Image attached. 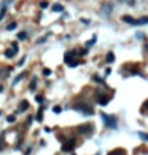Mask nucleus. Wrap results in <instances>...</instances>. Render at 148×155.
<instances>
[{
    "mask_svg": "<svg viewBox=\"0 0 148 155\" xmlns=\"http://www.w3.org/2000/svg\"><path fill=\"white\" fill-rule=\"evenodd\" d=\"M40 7H41V8H46V7H48V2H41Z\"/></svg>",
    "mask_w": 148,
    "mask_h": 155,
    "instance_id": "29",
    "label": "nucleus"
},
{
    "mask_svg": "<svg viewBox=\"0 0 148 155\" xmlns=\"http://www.w3.org/2000/svg\"><path fill=\"white\" fill-rule=\"evenodd\" d=\"M143 24H148V16H143L140 19H134V26H143Z\"/></svg>",
    "mask_w": 148,
    "mask_h": 155,
    "instance_id": "7",
    "label": "nucleus"
},
{
    "mask_svg": "<svg viewBox=\"0 0 148 155\" xmlns=\"http://www.w3.org/2000/svg\"><path fill=\"white\" fill-rule=\"evenodd\" d=\"M105 61H107V63H113V61H115V54L112 53V51L107 53V58H105Z\"/></svg>",
    "mask_w": 148,
    "mask_h": 155,
    "instance_id": "15",
    "label": "nucleus"
},
{
    "mask_svg": "<svg viewBox=\"0 0 148 155\" xmlns=\"http://www.w3.org/2000/svg\"><path fill=\"white\" fill-rule=\"evenodd\" d=\"M32 120H34V118H32V117H29V118H27V120H26V125H27V126H29V125L32 123Z\"/></svg>",
    "mask_w": 148,
    "mask_h": 155,
    "instance_id": "28",
    "label": "nucleus"
},
{
    "mask_svg": "<svg viewBox=\"0 0 148 155\" xmlns=\"http://www.w3.org/2000/svg\"><path fill=\"white\" fill-rule=\"evenodd\" d=\"M16 51H18V50H15V48H11V50H5V56H7V58H13V56L16 54Z\"/></svg>",
    "mask_w": 148,
    "mask_h": 155,
    "instance_id": "12",
    "label": "nucleus"
},
{
    "mask_svg": "<svg viewBox=\"0 0 148 155\" xmlns=\"http://www.w3.org/2000/svg\"><path fill=\"white\" fill-rule=\"evenodd\" d=\"M18 39H19V40H26L27 39V32H19V34H18Z\"/></svg>",
    "mask_w": 148,
    "mask_h": 155,
    "instance_id": "18",
    "label": "nucleus"
},
{
    "mask_svg": "<svg viewBox=\"0 0 148 155\" xmlns=\"http://www.w3.org/2000/svg\"><path fill=\"white\" fill-rule=\"evenodd\" d=\"M75 110H78V112H81L83 115H94V110H92V107L88 104V102H85V101H80L78 104H75V107H73Z\"/></svg>",
    "mask_w": 148,
    "mask_h": 155,
    "instance_id": "2",
    "label": "nucleus"
},
{
    "mask_svg": "<svg viewBox=\"0 0 148 155\" xmlns=\"http://www.w3.org/2000/svg\"><path fill=\"white\" fill-rule=\"evenodd\" d=\"M121 19L124 21V22H127V24H131V26H134V18L132 16H127V15H124Z\"/></svg>",
    "mask_w": 148,
    "mask_h": 155,
    "instance_id": "10",
    "label": "nucleus"
},
{
    "mask_svg": "<svg viewBox=\"0 0 148 155\" xmlns=\"http://www.w3.org/2000/svg\"><path fill=\"white\" fill-rule=\"evenodd\" d=\"M96 96H97V102H99L100 106H107L108 102H110V98H108V96H105V95H102L100 91H97V93H96Z\"/></svg>",
    "mask_w": 148,
    "mask_h": 155,
    "instance_id": "4",
    "label": "nucleus"
},
{
    "mask_svg": "<svg viewBox=\"0 0 148 155\" xmlns=\"http://www.w3.org/2000/svg\"><path fill=\"white\" fill-rule=\"evenodd\" d=\"M118 2H121V3H127V5H134V3H135V0H118Z\"/></svg>",
    "mask_w": 148,
    "mask_h": 155,
    "instance_id": "20",
    "label": "nucleus"
},
{
    "mask_svg": "<svg viewBox=\"0 0 148 155\" xmlns=\"http://www.w3.org/2000/svg\"><path fill=\"white\" fill-rule=\"evenodd\" d=\"M13 29H16V22H11V24L7 26V31H13Z\"/></svg>",
    "mask_w": 148,
    "mask_h": 155,
    "instance_id": "23",
    "label": "nucleus"
},
{
    "mask_svg": "<svg viewBox=\"0 0 148 155\" xmlns=\"http://www.w3.org/2000/svg\"><path fill=\"white\" fill-rule=\"evenodd\" d=\"M73 144H75V139H70L67 144L62 145V152H72V150H73Z\"/></svg>",
    "mask_w": 148,
    "mask_h": 155,
    "instance_id": "5",
    "label": "nucleus"
},
{
    "mask_svg": "<svg viewBox=\"0 0 148 155\" xmlns=\"http://www.w3.org/2000/svg\"><path fill=\"white\" fill-rule=\"evenodd\" d=\"M15 120H16V117H15V115H8V117H7V121H8V123H13Z\"/></svg>",
    "mask_w": 148,
    "mask_h": 155,
    "instance_id": "22",
    "label": "nucleus"
},
{
    "mask_svg": "<svg viewBox=\"0 0 148 155\" xmlns=\"http://www.w3.org/2000/svg\"><path fill=\"white\" fill-rule=\"evenodd\" d=\"M96 40H97V37L94 35V37H92V39L86 43V48H91V45H94V43H96Z\"/></svg>",
    "mask_w": 148,
    "mask_h": 155,
    "instance_id": "17",
    "label": "nucleus"
},
{
    "mask_svg": "<svg viewBox=\"0 0 148 155\" xmlns=\"http://www.w3.org/2000/svg\"><path fill=\"white\" fill-rule=\"evenodd\" d=\"M145 35H142V32H137V39H143Z\"/></svg>",
    "mask_w": 148,
    "mask_h": 155,
    "instance_id": "30",
    "label": "nucleus"
},
{
    "mask_svg": "<svg viewBox=\"0 0 148 155\" xmlns=\"http://www.w3.org/2000/svg\"><path fill=\"white\" fill-rule=\"evenodd\" d=\"M138 136H140L142 139H145V141H148V134H147V133H138Z\"/></svg>",
    "mask_w": 148,
    "mask_h": 155,
    "instance_id": "27",
    "label": "nucleus"
},
{
    "mask_svg": "<svg viewBox=\"0 0 148 155\" xmlns=\"http://www.w3.org/2000/svg\"><path fill=\"white\" fill-rule=\"evenodd\" d=\"M0 115H2V110H0Z\"/></svg>",
    "mask_w": 148,
    "mask_h": 155,
    "instance_id": "32",
    "label": "nucleus"
},
{
    "mask_svg": "<svg viewBox=\"0 0 148 155\" xmlns=\"http://www.w3.org/2000/svg\"><path fill=\"white\" fill-rule=\"evenodd\" d=\"M43 75H45V77H49V75H51V70H49V69H43Z\"/></svg>",
    "mask_w": 148,
    "mask_h": 155,
    "instance_id": "26",
    "label": "nucleus"
},
{
    "mask_svg": "<svg viewBox=\"0 0 148 155\" xmlns=\"http://www.w3.org/2000/svg\"><path fill=\"white\" fill-rule=\"evenodd\" d=\"M53 11H56V13H62V11H64V7L61 5V3H54V5H53Z\"/></svg>",
    "mask_w": 148,
    "mask_h": 155,
    "instance_id": "9",
    "label": "nucleus"
},
{
    "mask_svg": "<svg viewBox=\"0 0 148 155\" xmlns=\"http://www.w3.org/2000/svg\"><path fill=\"white\" fill-rule=\"evenodd\" d=\"M37 120H38V121L43 120V109H40V110H38V114H37Z\"/></svg>",
    "mask_w": 148,
    "mask_h": 155,
    "instance_id": "19",
    "label": "nucleus"
},
{
    "mask_svg": "<svg viewBox=\"0 0 148 155\" xmlns=\"http://www.w3.org/2000/svg\"><path fill=\"white\" fill-rule=\"evenodd\" d=\"M77 131H78L80 134H91L92 131H94V126H92V123H86V125L78 126Z\"/></svg>",
    "mask_w": 148,
    "mask_h": 155,
    "instance_id": "3",
    "label": "nucleus"
},
{
    "mask_svg": "<svg viewBox=\"0 0 148 155\" xmlns=\"http://www.w3.org/2000/svg\"><path fill=\"white\" fill-rule=\"evenodd\" d=\"M140 112H142L143 115H148V99L142 104V110H140Z\"/></svg>",
    "mask_w": 148,
    "mask_h": 155,
    "instance_id": "13",
    "label": "nucleus"
},
{
    "mask_svg": "<svg viewBox=\"0 0 148 155\" xmlns=\"http://www.w3.org/2000/svg\"><path fill=\"white\" fill-rule=\"evenodd\" d=\"M112 10H113V5H112V3H105V5H104V13H105L107 16L112 13Z\"/></svg>",
    "mask_w": 148,
    "mask_h": 155,
    "instance_id": "8",
    "label": "nucleus"
},
{
    "mask_svg": "<svg viewBox=\"0 0 148 155\" xmlns=\"http://www.w3.org/2000/svg\"><path fill=\"white\" fill-rule=\"evenodd\" d=\"M108 155H126V152H124V149H115Z\"/></svg>",
    "mask_w": 148,
    "mask_h": 155,
    "instance_id": "11",
    "label": "nucleus"
},
{
    "mask_svg": "<svg viewBox=\"0 0 148 155\" xmlns=\"http://www.w3.org/2000/svg\"><path fill=\"white\" fill-rule=\"evenodd\" d=\"M22 78H24V74H19V75H18V77L15 78V80H13V85H16V83H19V82L22 80Z\"/></svg>",
    "mask_w": 148,
    "mask_h": 155,
    "instance_id": "16",
    "label": "nucleus"
},
{
    "mask_svg": "<svg viewBox=\"0 0 148 155\" xmlns=\"http://www.w3.org/2000/svg\"><path fill=\"white\" fill-rule=\"evenodd\" d=\"M5 15H7V8H5V7H3V8H2V10H0V21H2V19H3V16H5Z\"/></svg>",
    "mask_w": 148,
    "mask_h": 155,
    "instance_id": "21",
    "label": "nucleus"
},
{
    "mask_svg": "<svg viewBox=\"0 0 148 155\" xmlns=\"http://www.w3.org/2000/svg\"><path fill=\"white\" fill-rule=\"evenodd\" d=\"M53 112H54V114H61V112H62V109H61L59 106H56V107L53 109Z\"/></svg>",
    "mask_w": 148,
    "mask_h": 155,
    "instance_id": "25",
    "label": "nucleus"
},
{
    "mask_svg": "<svg viewBox=\"0 0 148 155\" xmlns=\"http://www.w3.org/2000/svg\"><path fill=\"white\" fill-rule=\"evenodd\" d=\"M35 88H37V77L32 78V83H30V86H29V91H35Z\"/></svg>",
    "mask_w": 148,
    "mask_h": 155,
    "instance_id": "14",
    "label": "nucleus"
},
{
    "mask_svg": "<svg viewBox=\"0 0 148 155\" xmlns=\"http://www.w3.org/2000/svg\"><path fill=\"white\" fill-rule=\"evenodd\" d=\"M100 117H102L104 125L107 126V128H112V130H116L118 128V118H116V115H108V114H105V112H102Z\"/></svg>",
    "mask_w": 148,
    "mask_h": 155,
    "instance_id": "1",
    "label": "nucleus"
},
{
    "mask_svg": "<svg viewBox=\"0 0 148 155\" xmlns=\"http://www.w3.org/2000/svg\"><path fill=\"white\" fill-rule=\"evenodd\" d=\"M35 101L38 102V104H41V102L45 101V98H43V96H35Z\"/></svg>",
    "mask_w": 148,
    "mask_h": 155,
    "instance_id": "24",
    "label": "nucleus"
},
{
    "mask_svg": "<svg viewBox=\"0 0 148 155\" xmlns=\"http://www.w3.org/2000/svg\"><path fill=\"white\" fill-rule=\"evenodd\" d=\"M3 91V85H0V93H2Z\"/></svg>",
    "mask_w": 148,
    "mask_h": 155,
    "instance_id": "31",
    "label": "nucleus"
},
{
    "mask_svg": "<svg viewBox=\"0 0 148 155\" xmlns=\"http://www.w3.org/2000/svg\"><path fill=\"white\" fill-rule=\"evenodd\" d=\"M72 155H75V154H72Z\"/></svg>",
    "mask_w": 148,
    "mask_h": 155,
    "instance_id": "33",
    "label": "nucleus"
},
{
    "mask_svg": "<svg viewBox=\"0 0 148 155\" xmlns=\"http://www.w3.org/2000/svg\"><path fill=\"white\" fill-rule=\"evenodd\" d=\"M26 110H29V101H21L19 102V106H18V112H26Z\"/></svg>",
    "mask_w": 148,
    "mask_h": 155,
    "instance_id": "6",
    "label": "nucleus"
}]
</instances>
